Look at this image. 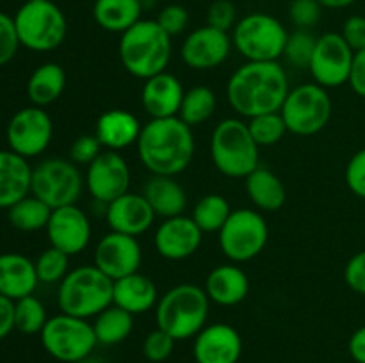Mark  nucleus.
Wrapping results in <instances>:
<instances>
[{
  "label": "nucleus",
  "instance_id": "obj_44",
  "mask_svg": "<svg viewBox=\"0 0 365 363\" xmlns=\"http://www.w3.org/2000/svg\"><path fill=\"white\" fill-rule=\"evenodd\" d=\"M102 152L103 146L100 144L98 137L95 134L78 135L70 148V160L77 166L88 167Z\"/></svg>",
  "mask_w": 365,
  "mask_h": 363
},
{
  "label": "nucleus",
  "instance_id": "obj_53",
  "mask_svg": "<svg viewBox=\"0 0 365 363\" xmlns=\"http://www.w3.org/2000/svg\"><path fill=\"white\" fill-rule=\"evenodd\" d=\"M77 363H106L103 362V359H100V358H96V356H88V358H84V359H81V362H77Z\"/></svg>",
  "mask_w": 365,
  "mask_h": 363
},
{
  "label": "nucleus",
  "instance_id": "obj_40",
  "mask_svg": "<svg viewBox=\"0 0 365 363\" xmlns=\"http://www.w3.org/2000/svg\"><path fill=\"white\" fill-rule=\"evenodd\" d=\"M175 338L168 335L166 331L157 327V330L150 331L143 340V356L148 359L150 363H163L173 354L175 349Z\"/></svg>",
  "mask_w": 365,
  "mask_h": 363
},
{
  "label": "nucleus",
  "instance_id": "obj_36",
  "mask_svg": "<svg viewBox=\"0 0 365 363\" xmlns=\"http://www.w3.org/2000/svg\"><path fill=\"white\" fill-rule=\"evenodd\" d=\"M48 315L46 308L34 294L14 301V330L24 335H39Z\"/></svg>",
  "mask_w": 365,
  "mask_h": 363
},
{
  "label": "nucleus",
  "instance_id": "obj_25",
  "mask_svg": "<svg viewBox=\"0 0 365 363\" xmlns=\"http://www.w3.org/2000/svg\"><path fill=\"white\" fill-rule=\"evenodd\" d=\"M39 285L36 265L21 253H2L0 255V295L11 301L34 294Z\"/></svg>",
  "mask_w": 365,
  "mask_h": 363
},
{
  "label": "nucleus",
  "instance_id": "obj_12",
  "mask_svg": "<svg viewBox=\"0 0 365 363\" xmlns=\"http://www.w3.org/2000/svg\"><path fill=\"white\" fill-rule=\"evenodd\" d=\"M84 177L77 164L66 159H45L32 167L31 194L50 209L77 205L84 191Z\"/></svg>",
  "mask_w": 365,
  "mask_h": 363
},
{
  "label": "nucleus",
  "instance_id": "obj_45",
  "mask_svg": "<svg viewBox=\"0 0 365 363\" xmlns=\"http://www.w3.org/2000/svg\"><path fill=\"white\" fill-rule=\"evenodd\" d=\"M237 23V9L230 0H214L207 9V25L228 32Z\"/></svg>",
  "mask_w": 365,
  "mask_h": 363
},
{
  "label": "nucleus",
  "instance_id": "obj_50",
  "mask_svg": "<svg viewBox=\"0 0 365 363\" xmlns=\"http://www.w3.org/2000/svg\"><path fill=\"white\" fill-rule=\"evenodd\" d=\"M14 330V301L0 295V340Z\"/></svg>",
  "mask_w": 365,
  "mask_h": 363
},
{
  "label": "nucleus",
  "instance_id": "obj_19",
  "mask_svg": "<svg viewBox=\"0 0 365 363\" xmlns=\"http://www.w3.org/2000/svg\"><path fill=\"white\" fill-rule=\"evenodd\" d=\"M202 241L203 231L200 230L198 224L192 221L191 216L182 214V216L168 217L159 224L153 244L163 258L180 262L195 255L202 246Z\"/></svg>",
  "mask_w": 365,
  "mask_h": 363
},
{
  "label": "nucleus",
  "instance_id": "obj_49",
  "mask_svg": "<svg viewBox=\"0 0 365 363\" xmlns=\"http://www.w3.org/2000/svg\"><path fill=\"white\" fill-rule=\"evenodd\" d=\"M348 84L355 95H359L360 98H365V48L360 50V52H355Z\"/></svg>",
  "mask_w": 365,
  "mask_h": 363
},
{
  "label": "nucleus",
  "instance_id": "obj_20",
  "mask_svg": "<svg viewBox=\"0 0 365 363\" xmlns=\"http://www.w3.org/2000/svg\"><path fill=\"white\" fill-rule=\"evenodd\" d=\"M241 354L242 338L230 324H207L192 342L196 363H237Z\"/></svg>",
  "mask_w": 365,
  "mask_h": 363
},
{
  "label": "nucleus",
  "instance_id": "obj_16",
  "mask_svg": "<svg viewBox=\"0 0 365 363\" xmlns=\"http://www.w3.org/2000/svg\"><path fill=\"white\" fill-rule=\"evenodd\" d=\"M141 262L143 249L138 237L118 231L103 235L93 253V263L113 281L138 273Z\"/></svg>",
  "mask_w": 365,
  "mask_h": 363
},
{
  "label": "nucleus",
  "instance_id": "obj_48",
  "mask_svg": "<svg viewBox=\"0 0 365 363\" xmlns=\"http://www.w3.org/2000/svg\"><path fill=\"white\" fill-rule=\"evenodd\" d=\"M341 36L346 39L353 52H360L365 48V16L353 14L342 25Z\"/></svg>",
  "mask_w": 365,
  "mask_h": 363
},
{
  "label": "nucleus",
  "instance_id": "obj_1",
  "mask_svg": "<svg viewBox=\"0 0 365 363\" xmlns=\"http://www.w3.org/2000/svg\"><path fill=\"white\" fill-rule=\"evenodd\" d=\"M289 91V77L278 60H246L227 82V98L241 117L280 112Z\"/></svg>",
  "mask_w": 365,
  "mask_h": 363
},
{
  "label": "nucleus",
  "instance_id": "obj_47",
  "mask_svg": "<svg viewBox=\"0 0 365 363\" xmlns=\"http://www.w3.org/2000/svg\"><path fill=\"white\" fill-rule=\"evenodd\" d=\"M344 281L353 292L365 295V249L348 260L344 267Z\"/></svg>",
  "mask_w": 365,
  "mask_h": 363
},
{
  "label": "nucleus",
  "instance_id": "obj_32",
  "mask_svg": "<svg viewBox=\"0 0 365 363\" xmlns=\"http://www.w3.org/2000/svg\"><path fill=\"white\" fill-rule=\"evenodd\" d=\"M93 330L100 345H118L130 337L134 330V315L120 306L110 305L95 317Z\"/></svg>",
  "mask_w": 365,
  "mask_h": 363
},
{
  "label": "nucleus",
  "instance_id": "obj_24",
  "mask_svg": "<svg viewBox=\"0 0 365 363\" xmlns=\"http://www.w3.org/2000/svg\"><path fill=\"white\" fill-rule=\"evenodd\" d=\"M143 125L132 112L123 109L106 110L96 120L95 135L98 137L103 149L121 152L125 148L138 144Z\"/></svg>",
  "mask_w": 365,
  "mask_h": 363
},
{
  "label": "nucleus",
  "instance_id": "obj_2",
  "mask_svg": "<svg viewBox=\"0 0 365 363\" xmlns=\"http://www.w3.org/2000/svg\"><path fill=\"white\" fill-rule=\"evenodd\" d=\"M138 155L152 174L177 177L184 173L195 155L192 127L175 117L150 120L138 139Z\"/></svg>",
  "mask_w": 365,
  "mask_h": 363
},
{
  "label": "nucleus",
  "instance_id": "obj_14",
  "mask_svg": "<svg viewBox=\"0 0 365 363\" xmlns=\"http://www.w3.org/2000/svg\"><path fill=\"white\" fill-rule=\"evenodd\" d=\"M355 52L346 43L341 32H327L319 36L310 60L309 71L314 82L324 89L341 88L348 84Z\"/></svg>",
  "mask_w": 365,
  "mask_h": 363
},
{
  "label": "nucleus",
  "instance_id": "obj_52",
  "mask_svg": "<svg viewBox=\"0 0 365 363\" xmlns=\"http://www.w3.org/2000/svg\"><path fill=\"white\" fill-rule=\"evenodd\" d=\"M327 9H344V7L353 6L356 0H317Z\"/></svg>",
  "mask_w": 365,
  "mask_h": 363
},
{
  "label": "nucleus",
  "instance_id": "obj_38",
  "mask_svg": "<svg viewBox=\"0 0 365 363\" xmlns=\"http://www.w3.org/2000/svg\"><path fill=\"white\" fill-rule=\"evenodd\" d=\"M246 123H248L250 134L259 146L278 144L289 132L280 112L260 114V116L248 120Z\"/></svg>",
  "mask_w": 365,
  "mask_h": 363
},
{
  "label": "nucleus",
  "instance_id": "obj_13",
  "mask_svg": "<svg viewBox=\"0 0 365 363\" xmlns=\"http://www.w3.org/2000/svg\"><path fill=\"white\" fill-rule=\"evenodd\" d=\"M53 137V123L43 107L29 105L13 114L6 128L11 152L32 159L45 152Z\"/></svg>",
  "mask_w": 365,
  "mask_h": 363
},
{
  "label": "nucleus",
  "instance_id": "obj_27",
  "mask_svg": "<svg viewBox=\"0 0 365 363\" xmlns=\"http://www.w3.org/2000/svg\"><path fill=\"white\" fill-rule=\"evenodd\" d=\"M159 302V290L150 276L143 273L128 274L114 281L113 305L127 310L132 315H141L155 308Z\"/></svg>",
  "mask_w": 365,
  "mask_h": 363
},
{
  "label": "nucleus",
  "instance_id": "obj_23",
  "mask_svg": "<svg viewBox=\"0 0 365 363\" xmlns=\"http://www.w3.org/2000/svg\"><path fill=\"white\" fill-rule=\"evenodd\" d=\"M203 290L214 305L235 306L248 295V274L239 267V263H221L207 274Z\"/></svg>",
  "mask_w": 365,
  "mask_h": 363
},
{
  "label": "nucleus",
  "instance_id": "obj_46",
  "mask_svg": "<svg viewBox=\"0 0 365 363\" xmlns=\"http://www.w3.org/2000/svg\"><path fill=\"white\" fill-rule=\"evenodd\" d=\"M344 180L349 191H351L356 198L365 199V148L359 149V152L349 159L344 171Z\"/></svg>",
  "mask_w": 365,
  "mask_h": 363
},
{
  "label": "nucleus",
  "instance_id": "obj_9",
  "mask_svg": "<svg viewBox=\"0 0 365 363\" xmlns=\"http://www.w3.org/2000/svg\"><path fill=\"white\" fill-rule=\"evenodd\" d=\"M39 338L43 349L61 363L81 362L91 356L98 345L93 322L63 312L48 317Z\"/></svg>",
  "mask_w": 365,
  "mask_h": 363
},
{
  "label": "nucleus",
  "instance_id": "obj_18",
  "mask_svg": "<svg viewBox=\"0 0 365 363\" xmlns=\"http://www.w3.org/2000/svg\"><path fill=\"white\" fill-rule=\"evenodd\" d=\"M46 237L50 246L61 249L68 256H75L84 251L91 241V223L81 206L66 205L52 210Z\"/></svg>",
  "mask_w": 365,
  "mask_h": 363
},
{
  "label": "nucleus",
  "instance_id": "obj_17",
  "mask_svg": "<svg viewBox=\"0 0 365 363\" xmlns=\"http://www.w3.org/2000/svg\"><path fill=\"white\" fill-rule=\"evenodd\" d=\"M232 38L228 32L210 25L195 28L185 36L180 48V57L185 66L196 71H209L221 66L230 56Z\"/></svg>",
  "mask_w": 365,
  "mask_h": 363
},
{
  "label": "nucleus",
  "instance_id": "obj_10",
  "mask_svg": "<svg viewBox=\"0 0 365 363\" xmlns=\"http://www.w3.org/2000/svg\"><path fill=\"white\" fill-rule=\"evenodd\" d=\"M269 241V226L259 210H232L230 217L217 231L220 249L230 262L245 263L257 258Z\"/></svg>",
  "mask_w": 365,
  "mask_h": 363
},
{
  "label": "nucleus",
  "instance_id": "obj_8",
  "mask_svg": "<svg viewBox=\"0 0 365 363\" xmlns=\"http://www.w3.org/2000/svg\"><path fill=\"white\" fill-rule=\"evenodd\" d=\"M232 45L246 60L269 63L284 57L289 32L278 18L267 13H250L232 28Z\"/></svg>",
  "mask_w": 365,
  "mask_h": 363
},
{
  "label": "nucleus",
  "instance_id": "obj_34",
  "mask_svg": "<svg viewBox=\"0 0 365 363\" xmlns=\"http://www.w3.org/2000/svg\"><path fill=\"white\" fill-rule=\"evenodd\" d=\"M216 107V93L207 85H195L185 91L178 117L189 127H198V125L207 123L214 116Z\"/></svg>",
  "mask_w": 365,
  "mask_h": 363
},
{
  "label": "nucleus",
  "instance_id": "obj_33",
  "mask_svg": "<svg viewBox=\"0 0 365 363\" xmlns=\"http://www.w3.org/2000/svg\"><path fill=\"white\" fill-rule=\"evenodd\" d=\"M50 216H52V209L34 194L25 196L7 209V219L11 226L14 230L27 231V233L45 230Z\"/></svg>",
  "mask_w": 365,
  "mask_h": 363
},
{
  "label": "nucleus",
  "instance_id": "obj_28",
  "mask_svg": "<svg viewBox=\"0 0 365 363\" xmlns=\"http://www.w3.org/2000/svg\"><path fill=\"white\" fill-rule=\"evenodd\" d=\"M143 196L155 216L168 219V217L182 216L187 206V194L184 187L175 180V177H164V174H152L146 180Z\"/></svg>",
  "mask_w": 365,
  "mask_h": 363
},
{
  "label": "nucleus",
  "instance_id": "obj_5",
  "mask_svg": "<svg viewBox=\"0 0 365 363\" xmlns=\"http://www.w3.org/2000/svg\"><path fill=\"white\" fill-rule=\"evenodd\" d=\"M260 146L250 134L248 123L227 117L210 135V159L214 167L228 178H246L260 166Z\"/></svg>",
  "mask_w": 365,
  "mask_h": 363
},
{
  "label": "nucleus",
  "instance_id": "obj_4",
  "mask_svg": "<svg viewBox=\"0 0 365 363\" xmlns=\"http://www.w3.org/2000/svg\"><path fill=\"white\" fill-rule=\"evenodd\" d=\"M210 299L202 287L182 283L160 295L155 306L157 327L166 331L175 340L195 338L209 319Z\"/></svg>",
  "mask_w": 365,
  "mask_h": 363
},
{
  "label": "nucleus",
  "instance_id": "obj_54",
  "mask_svg": "<svg viewBox=\"0 0 365 363\" xmlns=\"http://www.w3.org/2000/svg\"><path fill=\"white\" fill-rule=\"evenodd\" d=\"M25 2H41V0H25Z\"/></svg>",
  "mask_w": 365,
  "mask_h": 363
},
{
  "label": "nucleus",
  "instance_id": "obj_41",
  "mask_svg": "<svg viewBox=\"0 0 365 363\" xmlns=\"http://www.w3.org/2000/svg\"><path fill=\"white\" fill-rule=\"evenodd\" d=\"M323 6L317 0H292L289 6V18L296 28H312L321 20Z\"/></svg>",
  "mask_w": 365,
  "mask_h": 363
},
{
  "label": "nucleus",
  "instance_id": "obj_7",
  "mask_svg": "<svg viewBox=\"0 0 365 363\" xmlns=\"http://www.w3.org/2000/svg\"><path fill=\"white\" fill-rule=\"evenodd\" d=\"M13 20L20 45L32 52H52L66 39L68 20L52 0L25 2Z\"/></svg>",
  "mask_w": 365,
  "mask_h": 363
},
{
  "label": "nucleus",
  "instance_id": "obj_31",
  "mask_svg": "<svg viewBox=\"0 0 365 363\" xmlns=\"http://www.w3.org/2000/svg\"><path fill=\"white\" fill-rule=\"evenodd\" d=\"M66 88V71L57 63H43L27 80V96L32 105L48 107L61 98Z\"/></svg>",
  "mask_w": 365,
  "mask_h": 363
},
{
  "label": "nucleus",
  "instance_id": "obj_26",
  "mask_svg": "<svg viewBox=\"0 0 365 363\" xmlns=\"http://www.w3.org/2000/svg\"><path fill=\"white\" fill-rule=\"evenodd\" d=\"M31 180L29 159L11 149H0V209L7 210L31 194Z\"/></svg>",
  "mask_w": 365,
  "mask_h": 363
},
{
  "label": "nucleus",
  "instance_id": "obj_29",
  "mask_svg": "<svg viewBox=\"0 0 365 363\" xmlns=\"http://www.w3.org/2000/svg\"><path fill=\"white\" fill-rule=\"evenodd\" d=\"M246 194L259 212H277L285 205L287 191L277 174L267 167L259 166L245 178Z\"/></svg>",
  "mask_w": 365,
  "mask_h": 363
},
{
  "label": "nucleus",
  "instance_id": "obj_30",
  "mask_svg": "<svg viewBox=\"0 0 365 363\" xmlns=\"http://www.w3.org/2000/svg\"><path fill=\"white\" fill-rule=\"evenodd\" d=\"M143 11L145 7L141 0H95L93 20L103 31L123 34L132 25L143 20Z\"/></svg>",
  "mask_w": 365,
  "mask_h": 363
},
{
  "label": "nucleus",
  "instance_id": "obj_39",
  "mask_svg": "<svg viewBox=\"0 0 365 363\" xmlns=\"http://www.w3.org/2000/svg\"><path fill=\"white\" fill-rule=\"evenodd\" d=\"M316 43L317 38L309 28H296L294 32H289L284 57L294 68H307L309 70L314 50H316Z\"/></svg>",
  "mask_w": 365,
  "mask_h": 363
},
{
  "label": "nucleus",
  "instance_id": "obj_22",
  "mask_svg": "<svg viewBox=\"0 0 365 363\" xmlns=\"http://www.w3.org/2000/svg\"><path fill=\"white\" fill-rule=\"evenodd\" d=\"M184 95L182 82L166 70L145 80L141 89V105L152 120L175 117L180 112Z\"/></svg>",
  "mask_w": 365,
  "mask_h": 363
},
{
  "label": "nucleus",
  "instance_id": "obj_51",
  "mask_svg": "<svg viewBox=\"0 0 365 363\" xmlns=\"http://www.w3.org/2000/svg\"><path fill=\"white\" fill-rule=\"evenodd\" d=\"M348 351L356 363H365V324L353 331L348 342Z\"/></svg>",
  "mask_w": 365,
  "mask_h": 363
},
{
  "label": "nucleus",
  "instance_id": "obj_21",
  "mask_svg": "<svg viewBox=\"0 0 365 363\" xmlns=\"http://www.w3.org/2000/svg\"><path fill=\"white\" fill-rule=\"evenodd\" d=\"M155 217V212L145 196L138 192L128 191L106 205V221L110 231L132 237L146 233L153 226Z\"/></svg>",
  "mask_w": 365,
  "mask_h": 363
},
{
  "label": "nucleus",
  "instance_id": "obj_42",
  "mask_svg": "<svg viewBox=\"0 0 365 363\" xmlns=\"http://www.w3.org/2000/svg\"><path fill=\"white\" fill-rule=\"evenodd\" d=\"M155 21L168 36L175 38V36H180L187 28L189 13L180 4H170V6H164L159 11Z\"/></svg>",
  "mask_w": 365,
  "mask_h": 363
},
{
  "label": "nucleus",
  "instance_id": "obj_37",
  "mask_svg": "<svg viewBox=\"0 0 365 363\" xmlns=\"http://www.w3.org/2000/svg\"><path fill=\"white\" fill-rule=\"evenodd\" d=\"M36 274H38L39 283L46 285H59L70 273V256L63 253L61 249L46 248L41 255L36 258Z\"/></svg>",
  "mask_w": 365,
  "mask_h": 363
},
{
  "label": "nucleus",
  "instance_id": "obj_11",
  "mask_svg": "<svg viewBox=\"0 0 365 363\" xmlns=\"http://www.w3.org/2000/svg\"><path fill=\"white\" fill-rule=\"evenodd\" d=\"M331 110L334 103L328 89L316 82H309L289 91L280 114L291 134L309 137L319 134L330 123Z\"/></svg>",
  "mask_w": 365,
  "mask_h": 363
},
{
  "label": "nucleus",
  "instance_id": "obj_6",
  "mask_svg": "<svg viewBox=\"0 0 365 363\" xmlns=\"http://www.w3.org/2000/svg\"><path fill=\"white\" fill-rule=\"evenodd\" d=\"M114 281L95 263L71 269L57 288V305L63 313L95 319L100 312L113 305Z\"/></svg>",
  "mask_w": 365,
  "mask_h": 363
},
{
  "label": "nucleus",
  "instance_id": "obj_43",
  "mask_svg": "<svg viewBox=\"0 0 365 363\" xmlns=\"http://www.w3.org/2000/svg\"><path fill=\"white\" fill-rule=\"evenodd\" d=\"M20 46L13 16L0 11V66H6L7 63H11Z\"/></svg>",
  "mask_w": 365,
  "mask_h": 363
},
{
  "label": "nucleus",
  "instance_id": "obj_15",
  "mask_svg": "<svg viewBox=\"0 0 365 363\" xmlns=\"http://www.w3.org/2000/svg\"><path fill=\"white\" fill-rule=\"evenodd\" d=\"M130 167L120 152L103 149L88 167L84 182L86 189L95 201L109 205L116 198L128 192L130 187Z\"/></svg>",
  "mask_w": 365,
  "mask_h": 363
},
{
  "label": "nucleus",
  "instance_id": "obj_3",
  "mask_svg": "<svg viewBox=\"0 0 365 363\" xmlns=\"http://www.w3.org/2000/svg\"><path fill=\"white\" fill-rule=\"evenodd\" d=\"M171 52V36L155 20H139L120 34L118 56L125 70L139 80H148L166 71Z\"/></svg>",
  "mask_w": 365,
  "mask_h": 363
},
{
  "label": "nucleus",
  "instance_id": "obj_35",
  "mask_svg": "<svg viewBox=\"0 0 365 363\" xmlns=\"http://www.w3.org/2000/svg\"><path fill=\"white\" fill-rule=\"evenodd\" d=\"M232 214L228 199L221 194H205L192 209V221L203 233H217Z\"/></svg>",
  "mask_w": 365,
  "mask_h": 363
}]
</instances>
